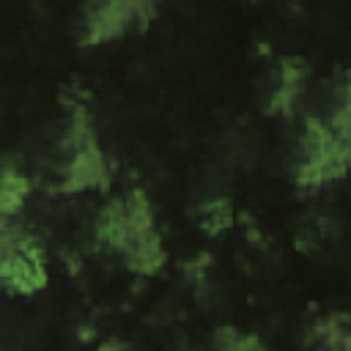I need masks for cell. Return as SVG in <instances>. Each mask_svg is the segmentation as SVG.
Returning <instances> with one entry per match:
<instances>
[{
	"label": "cell",
	"instance_id": "2",
	"mask_svg": "<svg viewBox=\"0 0 351 351\" xmlns=\"http://www.w3.org/2000/svg\"><path fill=\"white\" fill-rule=\"evenodd\" d=\"M22 195H25V181L22 176H16L11 167H5V176H3V214L11 217L16 208H22Z\"/></svg>",
	"mask_w": 351,
	"mask_h": 351
},
{
	"label": "cell",
	"instance_id": "1",
	"mask_svg": "<svg viewBox=\"0 0 351 351\" xmlns=\"http://www.w3.org/2000/svg\"><path fill=\"white\" fill-rule=\"evenodd\" d=\"M3 282L14 291H36L44 282V266L38 247L3 222Z\"/></svg>",
	"mask_w": 351,
	"mask_h": 351
},
{
	"label": "cell",
	"instance_id": "3",
	"mask_svg": "<svg viewBox=\"0 0 351 351\" xmlns=\"http://www.w3.org/2000/svg\"><path fill=\"white\" fill-rule=\"evenodd\" d=\"M228 222H230V206L225 200L214 197V200H208V203L200 206V225L206 230H211V233L214 230H222Z\"/></svg>",
	"mask_w": 351,
	"mask_h": 351
}]
</instances>
